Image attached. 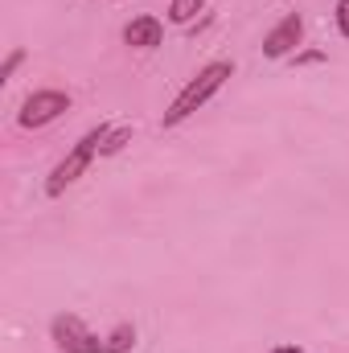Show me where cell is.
<instances>
[{"label": "cell", "mask_w": 349, "mask_h": 353, "mask_svg": "<svg viewBox=\"0 0 349 353\" xmlns=\"http://www.w3.org/2000/svg\"><path fill=\"white\" fill-rule=\"evenodd\" d=\"M230 74H235L230 62H210V66H201L197 79H189V83L181 87V94L169 103V111H165V128H177V123H185L193 111H201V107L222 90V83H226Z\"/></svg>", "instance_id": "obj_1"}, {"label": "cell", "mask_w": 349, "mask_h": 353, "mask_svg": "<svg viewBox=\"0 0 349 353\" xmlns=\"http://www.w3.org/2000/svg\"><path fill=\"white\" fill-rule=\"evenodd\" d=\"M107 136H111V128H107V123L90 128L87 136H83V140H79V144H74V148L54 165V173H50V181H46V193H50V197H62V193H66V189H70V185L90 169V161H94V152L103 148V140H107Z\"/></svg>", "instance_id": "obj_2"}, {"label": "cell", "mask_w": 349, "mask_h": 353, "mask_svg": "<svg viewBox=\"0 0 349 353\" xmlns=\"http://www.w3.org/2000/svg\"><path fill=\"white\" fill-rule=\"evenodd\" d=\"M50 337L62 353H107V341H99L74 312H58L50 321Z\"/></svg>", "instance_id": "obj_3"}, {"label": "cell", "mask_w": 349, "mask_h": 353, "mask_svg": "<svg viewBox=\"0 0 349 353\" xmlns=\"http://www.w3.org/2000/svg\"><path fill=\"white\" fill-rule=\"evenodd\" d=\"M70 111V94H62V90H33L25 103H21V111H17V123L21 128H46V123H54L58 115H66Z\"/></svg>", "instance_id": "obj_4"}, {"label": "cell", "mask_w": 349, "mask_h": 353, "mask_svg": "<svg viewBox=\"0 0 349 353\" xmlns=\"http://www.w3.org/2000/svg\"><path fill=\"white\" fill-rule=\"evenodd\" d=\"M300 37H304V21H300V12H288L267 37H263V58H288L296 46H300Z\"/></svg>", "instance_id": "obj_5"}, {"label": "cell", "mask_w": 349, "mask_h": 353, "mask_svg": "<svg viewBox=\"0 0 349 353\" xmlns=\"http://www.w3.org/2000/svg\"><path fill=\"white\" fill-rule=\"evenodd\" d=\"M161 37H165V29H161V21H157V17H148V12L123 25V41H128V46H136V50H157V46H161Z\"/></svg>", "instance_id": "obj_6"}, {"label": "cell", "mask_w": 349, "mask_h": 353, "mask_svg": "<svg viewBox=\"0 0 349 353\" xmlns=\"http://www.w3.org/2000/svg\"><path fill=\"white\" fill-rule=\"evenodd\" d=\"M136 345V329L132 325H115L111 337H107V353H128Z\"/></svg>", "instance_id": "obj_7"}, {"label": "cell", "mask_w": 349, "mask_h": 353, "mask_svg": "<svg viewBox=\"0 0 349 353\" xmlns=\"http://www.w3.org/2000/svg\"><path fill=\"white\" fill-rule=\"evenodd\" d=\"M201 8H206V0H173V4H169V21H177V25H189Z\"/></svg>", "instance_id": "obj_8"}, {"label": "cell", "mask_w": 349, "mask_h": 353, "mask_svg": "<svg viewBox=\"0 0 349 353\" xmlns=\"http://www.w3.org/2000/svg\"><path fill=\"white\" fill-rule=\"evenodd\" d=\"M128 140H132V128H128V123H123V128H111V136L103 140V148H99V157H115V152H119V148H123Z\"/></svg>", "instance_id": "obj_9"}, {"label": "cell", "mask_w": 349, "mask_h": 353, "mask_svg": "<svg viewBox=\"0 0 349 353\" xmlns=\"http://www.w3.org/2000/svg\"><path fill=\"white\" fill-rule=\"evenodd\" d=\"M25 62V50H12L8 58H4V66H0V79H12V70Z\"/></svg>", "instance_id": "obj_10"}, {"label": "cell", "mask_w": 349, "mask_h": 353, "mask_svg": "<svg viewBox=\"0 0 349 353\" xmlns=\"http://www.w3.org/2000/svg\"><path fill=\"white\" fill-rule=\"evenodd\" d=\"M333 17H337V33L349 37V0H337V12Z\"/></svg>", "instance_id": "obj_11"}, {"label": "cell", "mask_w": 349, "mask_h": 353, "mask_svg": "<svg viewBox=\"0 0 349 353\" xmlns=\"http://www.w3.org/2000/svg\"><path fill=\"white\" fill-rule=\"evenodd\" d=\"M321 58H325V54H317V50H308V54H300V58H296V66H308V62H321Z\"/></svg>", "instance_id": "obj_12"}, {"label": "cell", "mask_w": 349, "mask_h": 353, "mask_svg": "<svg viewBox=\"0 0 349 353\" xmlns=\"http://www.w3.org/2000/svg\"><path fill=\"white\" fill-rule=\"evenodd\" d=\"M271 353H304V350H300V345H275Z\"/></svg>", "instance_id": "obj_13"}]
</instances>
